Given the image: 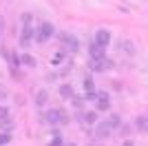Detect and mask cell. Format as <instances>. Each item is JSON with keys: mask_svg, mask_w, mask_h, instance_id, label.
Wrapping results in <instances>:
<instances>
[{"mask_svg": "<svg viewBox=\"0 0 148 146\" xmlns=\"http://www.w3.org/2000/svg\"><path fill=\"white\" fill-rule=\"evenodd\" d=\"M44 120H47V124H51V126H56V124H64L66 120V113L62 109H51L47 111V115H44Z\"/></svg>", "mask_w": 148, "mask_h": 146, "instance_id": "1", "label": "cell"}, {"mask_svg": "<svg viewBox=\"0 0 148 146\" xmlns=\"http://www.w3.org/2000/svg\"><path fill=\"white\" fill-rule=\"evenodd\" d=\"M53 33H56V27H53L51 22H42L40 27H38V31H36V40L38 42H47Z\"/></svg>", "mask_w": 148, "mask_h": 146, "instance_id": "2", "label": "cell"}, {"mask_svg": "<svg viewBox=\"0 0 148 146\" xmlns=\"http://www.w3.org/2000/svg\"><path fill=\"white\" fill-rule=\"evenodd\" d=\"M113 124H111V120L108 122H102V124H97L95 126V137H108V135L113 133Z\"/></svg>", "mask_w": 148, "mask_h": 146, "instance_id": "3", "label": "cell"}, {"mask_svg": "<svg viewBox=\"0 0 148 146\" xmlns=\"http://www.w3.org/2000/svg\"><path fill=\"white\" fill-rule=\"evenodd\" d=\"M88 53H91V60H102V58H106V47L95 42V44H91Z\"/></svg>", "mask_w": 148, "mask_h": 146, "instance_id": "4", "label": "cell"}, {"mask_svg": "<svg viewBox=\"0 0 148 146\" xmlns=\"http://www.w3.org/2000/svg\"><path fill=\"white\" fill-rule=\"evenodd\" d=\"M82 86H84V93H86L88 100H95V82H93L91 78H84V82H82Z\"/></svg>", "mask_w": 148, "mask_h": 146, "instance_id": "5", "label": "cell"}, {"mask_svg": "<svg viewBox=\"0 0 148 146\" xmlns=\"http://www.w3.org/2000/svg\"><path fill=\"white\" fill-rule=\"evenodd\" d=\"M95 42H97V44H102V47H108V42H111V31L99 29L97 33H95Z\"/></svg>", "mask_w": 148, "mask_h": 146, "instance_id": "6", "label": "cell"}, {"mask_svg": "<svg viewBox=\"0 0 148 146\" xmlns=\"http://www.w3.org/2000/svg\"><path fill=\"white\" fill-rule=\"evenodd\" d=\"M111 60H106V58H102V60H91V69L93 71H106V69H111Z\"/></svg>", "mask_w": 148, "mask_h": 146, "instance_id": "7", "label": "cell"}, {"mask_svg": "<svg viewBox=\"0 0 148 146\" xmlns=\"http://www.w3.org/2000/svg\"><path fill=\"white\" fill-rule=\"evenodd\" d=\"M95 100H97V102H95V106H97L99 111H106L108 106H111V102H108V95H106V93H97V95H95Z\"/></svg>", "mask_w": 148, "mask_h": 146, "instance_id": "8", "label": "cell"}, {"mask_svg": "<svg viewBox=\"0 0 148 146\" xmlns=\"http://www.w3.org/2000/svg\"><path fill=\"white\" fill-rule=\"evenodd\" d=\"M31 38H36V29L27 24V27H25V33H22V40H20V42H22V47H27V44H29Z\"/></svg>", "mask_w": 148, "mask_h": 146, "instance_id": "9", "label": "cell"}, {"mask_svg": "<svg viewBox=\"0 0 148 146\" xmlns=\"http://www.w3.org/2000/svg\"><path fill=\"white\" fill-rule=\"evenodd\" d=\"M62 40H64V44L69 47V51H77V40H75L73 36H64Z\"/></svg>", "mask_w": 148, "mask_h": 146, "instance_id": "10", "label": "cell"}, {"mask_svg": "<svg viewBox=\"0 0 148 146\" xmlns=\"http://www.w3.org/2000/svg\"><path fill=\"white\" fill-rule=\"evenodd\" d=\"M20 62H22V64H27V67H36V58H33V55H29V53L22 55V58H20Z\"/></svg>", "mask_w": 148, "mask_h": 146, "instance_id": "11", "label": "cell"}, {"mask_svg": "<svg viewBox=\"0 0 148 146\" xmlns=\"http://www.w3.org/2000/svg\"><path fill=\"white\" fill-rule=\"evenodd\" d=\"M47 97H49V93L40 91V93H38V97H36V104H38V106H44V104H47Z\"/></svg>", "mask_w": 148, "mask_h": 146, "instance_id": "12", "label": "cell"}, {"mask_svg": "<svg viewBox=\"0 0 148 146\" xmlns=\"http://www.w3.org/2000/svg\"><path fill=\"white\" fill-rule=\"evenodd\" d=\"M0 128H2V131H11V128H13V122L9 120V117H2V120H0Z\"/></svg>", "mask_w": 148, "mask_h": 146, "instance_id": "13", "label": "cell"}, {"mask_svg": "<svg viewBox=\"0 0 148 146\" xmlns=\"http://www.w3.org/2000/svg\"><path fill=\"white\" fill-rule=\"evenodd\" d=\"M60 93H62V97H71V95H73L71 84H62V86H60Z\"/></svg>", "mask_w": 148, "mask_h": 146, "instance_id": "14", "label": "cell"}, {"mask_svg": "<svg viewBox=\"0 0 148 146\" xmlns=\"http://www.w3.org/2000/svg\"><path fill=\"white\" fill-rule=\"evenodd\" d=\"M9 142H11V135H9V131L0 133V144H9Z\"/></svg>", "mask_w": 148, "mask_h": 146, "instance_id": "15", "label": "cell"}, {"mask_svg": "<svg viewBox=\"0 0 148 146\" xmlns=\"http://www.w3.org/2000/svg\"><path fill=\"white\" fill-rule=\"evenodd\" d=\"M95 120H97L95 113H86V115H84V122H86V124H95Z\"/></svg>", "mask_w": 148, "mask_h": 146, "instance_id": "16", "label": "cell"}, {"mask_svg": "<svg viewBox=\"0 0 148 146\" xmlns=\"http://www.w3.org/2000/svg\"><path fill=\"white\" fill-rule=\"evenodd\" d=\"M2 117H9V111H7L5 106H0V120H2Z\"/></svg>", "mask_w": 148, "mask_h": 146, "instance_id": "17", "label": "cell"}, {"mask_svg": "<svg viewBox=\"0 0 148 146\" xmlns=\"http://www.w3.org/2000/svg\"><path fill=\"white\" fill-rule=\"evenodd\" d=\"M51 146H62V140H60V135H56V140L51 142Z\"/></svg>", "mask_w": 148, "mask_h": 146, "instance_id": "18", "label": "cell"}, {"mask_svg": "<svg viewBox=\"0 0 148 146\" xmlns=\"http://www.w3.org/2000/svg\"><path fill=\"white\" fill-rule=\"evenodd\" d=\"M7 95V91H5V89H2V86H0V100H2V97H5Z\"/></svg>", "mask_w": 148, "mask_h": 146, "instance_id": "19", "label": "cell"}, {"mask_svg": "<svg viewBox=\"0 0 148 146\" xmlns=\"http://www.w3.org/2000/svg\"><path fill=\"white\" fill-rule=\"evenodd\" d=\"M66 146H75V144H66Z\"/></svg>", "mask_w": 148, "mask_h": 146, "instance_id": "20", "label": "cell"}]
</instances>
